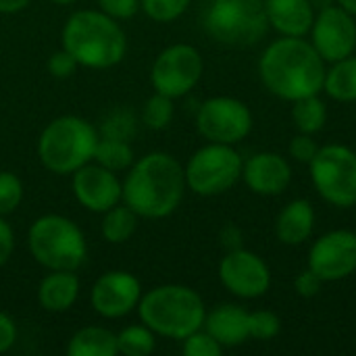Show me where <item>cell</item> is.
I'll return each mask as SVG.
<instances>
[{
  "mask_svg": "<svg viewBox=\"0 0 356 356\" xmlns=\"http://www.w3.org/2000/svg\"><path fill=\"white\" fill-rule=\"evenodd\" d=\"M317 150H319V146L313 140V136L311 134H302V131H298V136H294L290 140V146H288L290 156L294 161L302 163V165H311V161L315 159Z\"/></svg>",
  "mask_w": 356,
  "mask_h": 356,
  "instance_id": "836d02e7",
  "label": "cell"
},
{
  "mask_svg": "<svg viewBox=\"0 0 356 356\" xmlns=\"http://www.w3.org/2000/svg\"><path fill=\"white\" fill-rule=\"evenodd\" d=\"M73 194L83 209L104 213L123 198V184L115 171L88 163L73 173Z\"/></svg>",
  "mask_w": 356,
  "mask_h": 356,
  "instance_id": "2e32d148",
  "label": "cell"
},
{
  "mask_svg": "<svg viewBox=\"0 0 356 356\" xmlns=\"http://www.w3.org/2000/svg\"><path fill=\"white\" fill-rule=\"evenodd\" d=\"M79 296V280L75 271H50L38 288V300L48 313L69 311Z\"/></svg>",
  "mask_w": 356,
  "mask_h": 356,
  "instance_id": "44dd1931",
  "label": "cell"
},
{
  "mask_svg": "<svg viewBox=\"0 0 356 356\" xmlns=\"http://www.w3.org/2000/svg\"><path fill=\"white\" fill-rule=\"evenodd\" d=\"M17 342V325L15 321L0 311V355L8 353Z\"/></svg>",
  "mask_w": 356,
  "mask_h": 356,
  "instance_id": "74e56055",
  "label": "cell"
},
{
  "mask_svg": "<svg viewBox=\"0 0 356 356\" xmlns=\"http://www.w3.org/2000/svg\"><path fill=\"white\" fill-rule=\"evenodd\" d=\"M223 348H234L250 338L248 311L238 305H219L204 317L202 325Z\"/></svg>",
  "mask_w": 356,
  "mask_h": 356,
  "instance_id": "d6986e66",
  "label": "cell"
},
{
  "mask_svg": "<svg viewBox=\"0 0 356 356\" xmlns=\"http://www.w3.org/2000/svg\"><path fill=\"white\" fill-rule=\"evenodd\" d=\"M173 113H175V106H173V98L165 96V94H154L150 96L146 102H144V108H142V121L146 127L154 129V131H161L165 127H169V123L173 121Z\"/></svg>",
  "mask_w": 356,
  "mask_h": 356,
  "instance_id": "83f0119b",
  "label": "cell"
},
{
  "mask_svg": "<svg viewBox=\"0 0 356 356\" xmlns=\"http://www.w3.org/2000/svg\"><path fill=\"white\" fill-rule=\"evenodd\" d=\"M242 179L259 196L284 194L292 181V167L277 152H257L242 167Z\"/></svg>",
  "mask_w": 356,
  "mask_h": 356,
  "instance_id": "e0dca14e",
  "label": "cell"
},
{
  "mask_svg": "<svg viewBox=\"0 0 356 356\" xmlns=\"http://www.w3.org/2000/svg\"><path fill=\"white\" fill-rule=\"evenodd\" d=\"M142 298L140 282L127 271H106L102 273L90 294V302L100 317L119 319L138 309Z\"/></svg>",
  "mask_w": 356,
  "mask_h": 356,
  "instance_id": "9a60e30c",
  "label": "cell"
},
{
  "mask_svg": "<svg viewBox=\"0 0 356 356\" xmlns=\"http://www.w3.org/2000/svg\"><path fill=\"white\" fill-rule=\"evenodd\" d=\"M311 44L325 63H336L355 54L356 21L355 15L338 2L319 8L311 27Z\"/></svg>",
  "mask_w": 356,
  "mask_h": 356,
  "instance_id": "7c38bea8",
  "label": "cell"
},
{
  "mask_svg": "<svg viewBox=\"0 0 356 356\" xmlns=\"http://www.w3.org/2000/svg\"><path fill=\"white\" fill-rule=\"evenodd\" d=\"M54 4H71V2H75V0H52Z\"/></svg>",
  "mask_w": 356,
  "mask_h": 356,
  "instance_id": "7bdbcfd3",
  "label": "cell"
},
{
  "mask_svg": "<svg viewBox=\"0 0 356 356\" xmlns=\"http://www.w3.org/2000/svg\"><path fill=\"white\" fill-rule=\"evenodd\" d=\"M117 353V336L96 325L81 327L67 344L69 356H115Z\"/></svg>",
  "mask_w": 356,
  "mask_h": 356,
  "instance_id": "7402d4cb",
  "label": "cell"
},
{
  "mask_svg": "<svg viewBox=\"0 0 356 356\" xmlns=\"http://www.w3.org/2000/svg\"><path fill=\"white\" fill-rule=\"evenodd\" d=\"M325 282L313 271V269H305V271H300L298 275H296V280H294V288H296V294L298 296H302V298H315L319 292H321V286H323Z\"/></svg>",
  "mask_w": 356,
  "mask_h": 356,
  "instance_id": "8d00e7d4",
  "label": "cell"
},
{
  "mask_svg": "<svg viewBox=\"0 0 356 356\" xmlns=\"http://www.w3.org/2000/svg\"><path fill=\"white\" fill-rule=\"evenodd\" d=\"M15 250V236H13V229L10 225L2 219L0 215V267L6 265V261L10 259Z\"/></svg>",
  "mask_w": 356,
  "mask_h": 356,
  "instance_id": "f35d334b",
  "label": "cell"
},
{
  "mask_svg": "<svg viewBox=\"0 0 356 356\" xmlns=\"http://www.w3.org/2000/svg\"><path fill=\"white\" fill-rule=\"evenodd\" d=\"M186 171L167 152H150L136 161L123 181V202L146 219H163L175 213L186 192Z\"/></svg>",
  "mask_w": 356,
  "mask_h": 356,
  "instance_id": "7a4b0ae2",
  "label": "cell"
},
{
  "mask_svg": "<svg viewBox=\"0 0 356 356\" xmlns=\"http://www.w3.org/2000/svg\"><path fill=\"white\" fill-rule=\"evenodd\" d=\"M269 27L282 35H309L315 21V6L311 0H263Z\"/></svg>",
  "mask_w": 356,
  "mask_h": 356,
  "instance_id": "ac0fdd59",
  "label": "cell"
},
{
  "mask_svg": "<svg viewBox=\"0 0 356 356\" xmlns=\"http://www.w3.org/2000/svg\"><path fill=\"white\" fill-rule=\"evenodd\" d=\"M136 134V119L129 111L125 108H115L113 113L106 115L104 123H102V136L104 138H119V140H127Z\"/></svg>",
  "mask_w": 356,
  "mask_h": 356,
  "instance_id": "4dcf8cb0",
  "label": "cell"
},
{
  "mask_svg": "<svg viewBox=\"0 0 356 356\" xmlns=\"http://www.w3.org/2000/svg\"><path fill=\"white\" fill-rule=\"evenodd\" d=\"M221 353H223V346L204 327L184 338V355L186 356H219Z\"/></svg>",
  "mask_w": 356,
  "mask_h": 356,
  "instance_id": "d6a6232c",
  "label": "cell"
},
{
  "mask_svg": "<svg viewBox=\"0 0 356 356\" xmlns=\"http://www.w3.org/2000/svg\"><path fill=\"white\" fill-rule=\"evenodd\" d=\"M204 71V60L192 44L167 46L152 63L150 81L159 94L181 98L196 88Z\"/></svg>",
  "mask_w": 356,
  "mask_h": 356,
  "instance_id": "30bf717a",
  "label": "cell"
},
{
  "mask_svg": "<svg viewBox=\"0 0 356 356\" xmlns=\"http://www.w3.org/2000/svg\"><path fill=\"white\" fill-rule=\"evenodd\" d=\"M248 330L254 340H273L282 332V321L273 311H252L248 313Z\"/></svg>",
  "mask_w": 356,
  "mask_h": 356,
  "instance_id": "f546056e",
  "label": "cell"
},
{
  "mask_svg": "<svg viewBox=\"0 0 356 356\" xmlns=\"http://www.w3.org/2000/svg\"><path fill=\"white\" fill-rule=\"evenodd\" d=\"M202 25L213 40L227 46H252L269 29L263 0H207Z\"/></svg>",
  "mask_w": 356,
  "mask_h": 356,
  "instance_id": "52a82bcc",
  "label": "cell"
},
{
  "mask_svg": "<svg viewBox=\"0 0 356 356\" xmlns=\"http://www.w3.org/2000/svg\"><path fill=\"white\" fill-rule=\"evenodd\" d=\"M31 257L48 271H77L88 257L86 236L63 215H42L27 232Z\"/></svg>",
  "mask_w": 356,
  "mask_h": 356,
  "instance_id": "8992f818",
  "label": "cell"
},
{
  "mask_svg": "<svg viewBox=\"0 0 356 356\" xmlns=\"http://www.w3.org/2000/svg\"><path fill=\"white\" fill-rule=\"evenodd\" d=\"M94 161L111 171H125L134 165V150L127 140L119 138H98Z\"/></svg>",
  "mask_w": 356,
  "mask_h": 356,
  "instance_id": "484cf974",
  "label": "cell"
},
{
  "mask_svg": "<svg viewBox=\"0 0 356 356\" xmlns=\"http://www.w3.org/2000/svg\"><path fill=\"white\" fill-rule=\"evenodd\" d=\"M117 348L125 356H146L152 355L156 348L154 332L148 325H129L119 332L117 336Z\"/></svg>",
  "mask_w": 356,
  "mask_h": 356,
  "instance_id": "4316f807",
  "label": "cell"
},
{
  "mask_svg": "<svg viewBox=\"0 0 356 356\" xmlns=\"http://www.w3.org/2000/svg\"><path fill=\"white\" fill-rule=\"evenodd\" d=\"M192 0H140L142 10L156 23H171L181 17Z\"/></svg>",
  "mask_w": 356,
  "mask_h": 356,
  "instance_id": "f1b7e54d",
  "label": "cell"
},
{
  "mask_svg": "<svg viewBox=\"0 0 356 356\" xmlns=\"http://www.w3.org/2000/svg\"><path fill=\"white\" fill-rule=\"evenodd\" d=\"M311 179L319 196L340 209L356 204V152L342 144L319 146L311 161Z\"/></svg>",
  "mask_w": 356,
  "mask_h": 356,
  "instance_id": "9c48e42d",
  "label": "cell"
},
{
  "mask_svg": "<svg viewBox=\"0 0 356 356\" xmlns=\"http://www.w3.org/2000/svg\"><path fill=\"white\" fill-rule=\"evenodd\" d=\"M219 280L227 292L238 298H261L271 288V269L269 265L252 250L236 248L219 263Z\"/></svg>",
  "mask_w": 356,
  "mask_h": 356,
  "instance_id": "4fadbf2b",
  "label": "cell"
},
{
  "mask_svg": "<svg viewBox=\"0 0 356 356\" xmlns=\"http://www.w3.org/2000/svg\"><path fill=\"white\" fill-rule=\"evenodd\" d=\"M96 144L98 131L90 121L63 115L44 127L38 140V156L50 173L73 175L79 167L94 161Z\"/></svg>",
  "mask_w": 356,
  "mask_h": 356,
  "instance_id": "5b68a950",
  "label": "cell"
},
{
  "mask_svg": "<svg viewBox=\"0 0 356 356\" xmlns=\"http://www.w3.org/2000/svg\"><path fill=\"white\" fill-rule=\"evenodd\" d=\"M136 229H138V215L127 204H115L113 209L104 211L100 232L108 244L127 242L136 234Z\"/></svg>",
  "mask_w": 356,
  "mask_h": 356,
  "instance_id": "cb8c5ba5",
  "label": "cell"
},
{
  "mask_svg": "<svg viewBox=\"0 0 356 356\" xmlns=\"http://www.w3.org/2000/svg\"><path fill=\"white\" fill-rule=\"evenodd\" d=\"M63 48L75 56L79 67L108 69L123 60L127 38L117 19L102 10L73 13L60 33Z\"/></svg>",
  "mask_w": 356,
  "mask_h": 356,
  "instance_id": "3957f363",
  "label": "cell"
},
{
  "mask_svg": "<svg viewBox=\"0 0 356 356\" xmlns=\"http://www.w3.org/2000/svg\"><path fill=\"white\" fill-rule=\"evenodd\" d=\"M77 67H79V63H77L75 56H73L71 52H67L65 48L56 50V52L48 58V71H50V75L56 77V79H67V77H71V75L77 71Z\"/></svg>",
  "mask_w": 356,
  "mask_h": 356,
  "instance_id": "e575fe53",
  "label": "cell"
},
{
  "mask_svg": "<svg viewBox=\"0 0 356 356\" xmlns=\"http://www.w3.org/2000/svg\"><path fill=\"white\" fill-rule=\"evenodd\" d=\"M309 269L323 282H340L356 271V234L334 229L315 240L309 252Z\"/></svg>",
  "mask_w": 356,
  "mask_h": 356,
  "instance_id": "5bb4252c",
  "label": "cell"
},
{
  "mask_svg": "<svg viewBox=\"0 0 356 356\" xmlns=\"http://www.w3.org/2000/svg\"><path fill=\"white\" fill-rule=\"evenodd\" d=\"M23 200V184L10 171H0V215L17 211Z\"/></svg>",
  "mask_w": 356,
  "mask_h": 356,
  "instance_id": "1f68e13d",
  "label": "cell"
},
{
  "mask_svg": "<svg viewBox=\"0 0 356 356\" xmlns=\"http://www.w3.org/2000/svg\"><path fill=\"white\" fill-rule=\"evenodd\" d=\"M98 6L113 19H129L142 8L140 0H98Z\"/></svg>",
  "mask_w": 356,
  "mask_h": 356,
  "instance_id": "d590c367",
  "label": "cell"
},
{
  "mask_svg": "<svg viewBox=\"0 0 356 356\" xmlns=\"http://www.w3.org/2000/svg\"><path fill=\"white\" fill-rule=\"evenodd\" d=\"M31 0H0V13L4 15H13V13H19L23 10Z\"/></svg>",
  "mask_w": 356,
  "mask_h": 356,
  "instance_id": "60d3db41",
  "label": "cell"
},
{
  "mask_svg": "<svg viewBox=\"0 0 356 356\" xmlns=\"http://www.w3.org/2000/svg\"><path fill=\"white\" fill-rule=\"evenodd\" d=\"M325 60L305 38L282 35L271 42L259 60L265 88L288 102L323 92Z\"/></svg>",
  "mask_w": 356,
  "mask_h": 356,
  "instance_id": "6da1fadb",
  "label": "cell"
},
{
  "mask_svg": "<svg viewBox=\"0 0 356 356\" xmlns=\"http://www.w3.org/2000/svg\"><path fill=\"white\" fill-rule=\"evenodd\" d=\"M196 127L202 138L217 144H238L252 129V113L246 102L232 96H213L204 100L196 115Z\"/></svg>",
  "mask_w": 356,
  "mask_h": 356,
  "instance_id": "8fae6325",
  "label": "cell"
},
{
  "mask_svg": "<svg viewBox=\"0 0 356 356\" xmlns=\"http://www.w3.org/2000/svg\"><path fill=\"white\" fill-rule=\"evenodd\" d=\"M223 238V246L227 250H236V248H242V232L234 225H227L221 234Z\"/></svg>",
  "mask_w": 356,
  "mask_h": 356,
  "instance_id": "ab89813d",
  "label": "cell"
},
{
  "mask_svg": "<svg viewBox=\"0 0 356 356\" xmlns=\"http://www.w3.org/2000/svg\"><path fill=\"white\" fill-rule=\"evenodd\" d=\"M292 121L298 131L315 136L325 127L327 121V106L319 94L305 96L292 102Z\"/></svg>",
  "mask_w": 356,
  "mask_h": 356,
  "instance_id": "d4e9b609",
  "label": "cell"
},
{
  "mask_svg": "<svg viewBox=\"0 0 356 356\" xmlns=\"http://www.w3.org/2000/svg\"><path fill=\"white\" fill-rule=\"evenodd\" d=\"M342 8H346L348 13H353L356 17V0H336Z\"/></svg>",
  "mask_w": 356,
  "mask_h": 356,
  "instance_id": "b9f144b4",
  "label": "cell"
},
{
  "mask_svg": "<svg viewBox=\"0 0 356 356\" xmlns=\"http://www.w3.org/2000/svg\"><path fill=\"white\" fill-rule=\"evenodd\" d=\"M138 313L154 334L184 340L204 325L207 307L200 294L188 286H156L140 298Z\"/></svg>",
  "mask_w": 356,
  "mask_h": 356,
  "instance_id": "277c9868",
  "label": "cell"
},
{
  "mask_svg": "<svg viewBox=\"0 0 356 356\" xmlns=\"http://www.w3.org/2000/svg\"><path fill=\"white\" fill-rule=\"evenodd\" d=\"M315 229V211L313 204L305 198L290 200L277 221H275V236L286 246H300L305 244Z\"/></svg>",
  "mask_w": 356,
  "mask_h": 356,
  "instance_id": "ffe728a7",
  "label": "cell"
},
{
  "mask_svg": "<svg viewBox=\"0 0 356 356\" xmlns=\"http://www.w3.org/2000/svg\"><path fill=\"white\" fill-rule=\"evenodd\" d=\"M244 161L229 144L209 142L186 165V184L198 196H219L242 179Z\"/></svg>",
  "mask_w": 356,
  "mask_h": 356,
  "instance_id": "ba28073f",
  "label": "cell"
},
{
  "mask_svg": "<svg viewBox=\"0 0 356 356\" xmlns=\"http://www.w3.org/2000/svg\"><path fill=\"white\" fill-rule=\"evenodd\" d=\"M323 92L338 102H355L356 100V56L350 54L332 63L325 71Z\"/></svg>",
  "mask_w": 356,
  "mask_h": 356,
  "instance_id": "603a6c76",
  "label": "cell"
}]
</instances>
